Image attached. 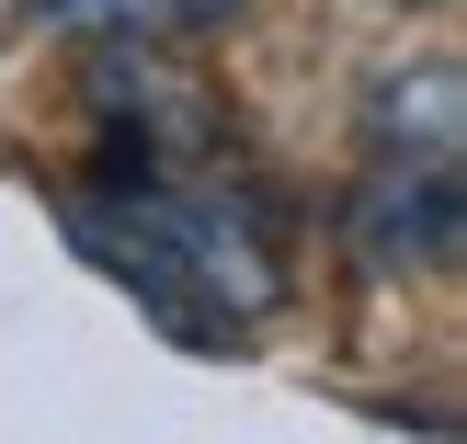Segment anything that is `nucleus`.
Segmentation results:
<instances>
[{
    "mask_svg": "<svg viewBox=\"0 0 467 444\" xmlns=\"http://www.w3.org/2000/svg\"><path fill=\"white\" fill-rule=\"evenodd\" d=\"M57 205H68L80 263H103L171 342H240L251 319L285 308V251H274V228L251 217L228 182H205V171L137 160V171L68 182Z\"/></svg>",
    "mask_w": 467,
    "mask_h": 444,
    "instance_id": "nucleus-1",
    "label": "nucleus"
},
{
    "mask_svg": "<svg viewBox=\"0 0 467 444\" xmlns=\"http://www.w3.org/2000/svg\"><path fill=\"white\" fill-rule=\"evenodd\" d=\"M456 171H410V160H365L354 205H342V251H354L365 274H388V285H410V274H445L456 263Z\"/></svg>",
    "mask_w": 467,
    "mask_h": 444,
    "instance_id": "nucleus-2",
    "label": "nucleus"
},
{
    "mask_svg": "<svg viewBox=\"0 0 467 444\" xmlns=\"http://www.w3.org/2000/svg\"><path fill=\"white\" fill-rule=\"evenodd\" d=\"M365 160L456 171L467 160V68L456 57H400L377 91H365Z\"/></svg>",
    "mask_w": 467,
    "mask_h": 444,
    "instance_id": "nucleus-3",
    "label": "nucleus"
},
{
    "mask_svg": "<svg viewBox=\"0 0 467 444\" xmlns=\"http://www.w3.org/2000/svg\"><path fill=\"white\" fill-rule=\"evenodd\" d=\"M23 12L46 23L57 46H194V35H217L240 0H23Z\"/></svg>",
    "mask_w": 467,
    "mask_h": 444,
    "instance_id": "nucleus-4",
    "label": "nucleus"
},
{
    "mask_svg": "<svg viewBox=\"0 0 467 444\" xmlns=\"http://www.w3.org/2000/svg\"><path fill=\"white\" fill-rule=\"evenodd\" d=\"M0 12H23V0H0Z\"/></svg>",
    "mask_w": 467,
    "mask_h": 444,
    "instance_id": "nucleus-5",
    "label": "nucleus"
}]
</instances>
